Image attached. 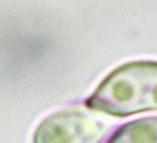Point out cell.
Segmentation results:
<instances>
[{"label": "cell", "mask_w": 157, "mask_h": 143, "mask_svg": "<svg viewBox=\"0 0 157 143\" xmlns=\"http://www.w3.org/2000/svg\"><path fill=\"white\" fill-rule=\"evenodd\" d=\"M107 124L81 109H66L47 115L36 126L33 143H100Z\"/></svg>", "instance_id": "7a4b0ae2"}, {"label": "cell", "mask_w": 157, "mask_h": 143, "mask_svg": "<svg viewBox=\"0 0 157 143\" xmlns=\"http://www.w3.org/2000/svg\"><path fill=\"white\" fill-rule=\"evenodd\" d=\"M107 143H157V115L121 126Z\"/></svg>", "instance_id": "3957f363"}, {"label": "cell", "mask_w": 157, "mask_h": 143, "mask_svg": "<svg viewBox=\"0 0 157 143\" xmlns=\"http://www.w3.org/2000/svg\"><path fill=\"white\" fill-rule=\"evenodd\" d=\"M85 105L114 117L157 111V62L136 60L116 67Z\"/></svg>", "instance_id": "6da1fadb"}]
</instances>
